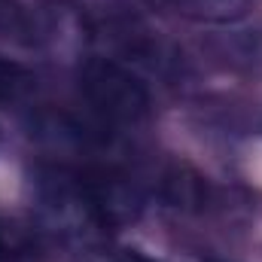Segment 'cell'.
<instances>
[{
    "label": "cell",
    "mask_w": 262,
    "mask_h": 262,
    "mask_svg": "<svg viewBox=\"0 0 262 262\" xmlns=\"http://www.w3.org/2000/svg\"><path fill=\"white\" fill-rule=\"evenodd\" d=\"M37 89V73L25 64L0 55V104H18Z\"/></svg>",
    "instance_id": "5b68a950"
},
{
    "label": "cell",
    "mask_w": 262,
    "mask_h": 262,
    "mask_svg": "<svg viewBox=\"0 0 262 262\" xmlns=\"http://www.w3.org/2000/svg\"><path fill=\"white\" fill-rule=\"evenodd\" d=\"M79 92L85 104L110 125H137L149 116L146 82L113 58H85L79 64Z\"/></svg>",
    "instance_id": "6da1fadb"
},
{
    "label": "cell",
    "mask_w": 262,
    "mask_h": 262,
    "mask_svg": "<svg viewBox=\"0 0 262 262\" xmlns=\"http://www.w3.org/2000/svg\"><path fill=\"white\" fill-rule=\"evenodd\" d=\"M174 12L198 25H232L247 15L250 0H165Z\"/></svg>",
    "instance_id": "3957f363"
},
{
    "label": "cell",
    "mask_w": 262,
    "mask_h": 262,
    "mask_svg": "<svg viewBox=\"0 0 262 262\" xmlns=\"http://www.w3.org/2000/svg\"><path fill=\"white\" fill-rule=\"evenodd\" d=\"M0 262H12V250H9L3 241H0Z\"/></svg>",
    "instance_id": "52a82bcc"
},
{
    "label": "cell",
    "mask_w": 262,
    "mask_h": 262,
    "mask_svg": "<svg viewBox=\"0 0 262 262\" xmlns=\"http://www.w3.org/2000/svg\"><path fill=\"white\" fill-rule=\"evenodd\" d=\"M0 40L31 46L37 43V21L34 12L18 0H0Z\"/></svg>",
    "instance_id": "277c9868"
},
{
    "label": "cell",
    "mask_w": 262,
    "mask_h": 262,
    "mask_svg": "<svg viewBox=\"0 0 262 262\" xmlns=\"http://www.w3.org/2000/svg\"><path fill=\"white\" fill-rule=\"evenodd\" d=\"M110 262H156V259H149V256H143V253H134V250H125V253L113 256Z\"/></svg>",
    "instance_id": "8992f818"
},
{
    "label": "cell",
    "mask_w": 262,
    "mask_h": 262,
    "mask_svg": "<svg viewBox=\"0 0 262 262\" xmlns=\"http://www.w3.org/2000/svg\"><path fill=\"white\" fill-rule=\"evenodd\" d=\"M37 198L46 220L73 238H98L107 235V223L98 210L89 174L76 168H43L37 174Z\"/></svg>",
    "instance_id": "7a4b0ae2"
}]
</instances>
